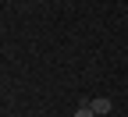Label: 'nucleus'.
Masks as SVG:
<instances>
[{
	"label": "nucleus",
	"instance_id": "nucleus-1",
	"mask_svg": "<svg viewBox=\"0 0 128 117\" xmlns=\"http://www.w3.org/2000/svg\"><path fill=\"white\" fill-rule=\"evenodd\" d=\"M89 110H92L96 117H103V114H110V110H114V103H110V99H107V96H96V99H92V103H89Z\"/></svg>",
	"mask_w": 128,
	"mask_h": 117
},
{
	"label": "nucleus",
	"instance_id": "nucleus-2",
	"mask_svg": "<svg viewBox=\"0 0 128 117\" xmlns=\"http://www.w3.org/2000/svg\"><path fill=\"white\" fill-rule=\"evenodd\" d=\"M75 117H96V114H92V110H89V103H86V107H78V110H75Z\"/></svg>",
	"mask_w": 128,
	"mask_h": 117
}]
</instances>
